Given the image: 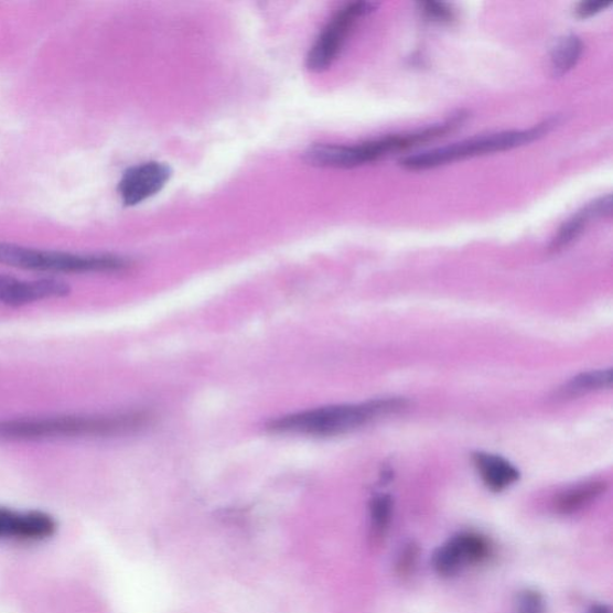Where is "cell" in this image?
I'll return each mask as SVG.
<instances>
[{
  "label": "cell",
  "instance_id": "3",
  "mask_svg": "<svg viewBox=\"0 0 613 613\" xmlns=\"http://www.w3.org/2000/svg\"><path fill=\"white\" fill-rule=\"evenodd\" d=\"M557 119H549L538 127L528 130L504 131L476 136L465 141L415 153L400 160L401 166L408 171H428L456 161L487 155V153L517 149L538 141L549 133Z\"/></svg>",
  "mask_w": 613,
  "mask_h": 613
},
{
  "label": "cell",
  "instance_id": "6",
  "mask_svg": "<svg viewBox=\"0 0 613 613\" xmlns=\"http://www.w3.org/2000/svg\"><path fill=\"white\" fill-rule=\"evenodd\" d=\"M378 7V3L373 2H355L340 10L318 36L306 57V66L314 73L325 72L340 57L359 19L368 17Z\"/></svg>",
  "mask_w": 613,
  "mask_h": 613
},
{
  "label": "cell",
  "instance_id": "1",
  "mask_svg": "<svg viewBox=\"0 0 613 613\" xmlns=\"http://www.w3.org/2000/svg\"><path fill=\"white\" fill-rule=\"evenodd\" d=\"M143 411L115 415H66L0 420V441L115 438L135 433L150 422Z\"/></svg>",
  "mask_w": 613,
  "mask_h": 613
},
{
  "label": "cell",
  "instance_id": "2",
  "mask_svg": "<svg viewBox=\"0 0 613 613\" xmlns=\"http://www.w3.org/2000/svg\"><path fill=\"white\" fill-rule=\"evenodd\" d=\"M407 406V400L399 398L346 404L282 416L272 420L267 428L276 434L333 437L349 433L378 418L397 413Z\"/></svg>",
  "mask_w": 613,
  "mask_h": 613
},
{
  "label": "cell",
  "instance_id": "4",
  "mask_svg": "<svg viewBox=\"0 0 613 613\" xmlns=\"http://www.w3.org/2000/svg\"><path fill=\"white\" fill-rule=\"evenodd\" d=\"M444 133V128L438 123L423 130L387 136L357 146L318 144L304 152V161L314 166H323V169H356V166L378 161L389 153L434 141Z\"/></svg>",
  "mask_w": 613,
  "mask_h": 613
},
{
  "label": "cell",
  "instance_id": "9",
  "mask_svg": "<svg viewBox=\"0 0 613 613\" xmlns=\"http://www.w3.org/2000/svg\"><path fill=\"white\" fill-rule=\"evenodd\" d=\"M55 529L57 524L46 513L0 508V539L44 540L53 536Z\"/></svg>",
  "mask_w": 613,
  "mask_h": 613
},
{
  "label": "cell",
  "instance_id": "15",
  "mask_svg": "<svg viewBox=\"0 0 613 613\" xmlns=\"http://www.w3.org/2000/svg\"><path fill=\"white\" fill-rule=\"evenodd\" d=\"M604 491L605 483L603 482L583 483L566 492L559 498L557 506H559V509L563 513L574 512L591 503V501L604 493Z\"/></svg>",
  "mask_w": 613,
  "mask_h": 613
},
{
  "label": "cell",
  "instance_id": "8",
  "mask_svg": "<svg viewBox=\"0 0 613 613\" xmlns=\"http://www.w3.org/2000/svg\"><path fill=\"white\" fill-rule=\"evenodd\" d=\"M490 546L484 538L472 534L455 536L434 556V567L442 576H453L460 569L485 559Z\"/></svg>",
  "mask_w": 613,
  "mask_h": 613
},
{
  "label": "cell",
  "instance_id": "21",
  "mask_svg": "<svg viewBox=\"0 0 613 613\" xmlns=\"http://www.w3.org/2000/svg\"><path fill=\"white\" fill-rule=\"evenodd\" d=\"M589 613H611L606 606L596 605L591 609Z\"/></svg>",
  "mask_w": 613,
  "mask_h": 613
},
{
  "label": "cell",
  "instance_id": "14",
  "mask_svg": "<svg viewBox=\"0 0 613 613\" xmlns=\"http://www.w3.org/2000/svg\"><path fill=\"white\" fill-rule=\"evenodd\" d=\"M612 385V370H595L582 373L564 385L559 396L561 398H574L584 394L599 391Z\"/></svg>",
  "mask_w": 613,
  "mask_h": 613
},
{
  "label": "cell",
  "instance_id": "11",
  "mask_svg": "<svg viewBox=\"0 0 613 613\" xmlns=\"http://www.w3.org/2000/svg\"><path fill=\"white\" fill-rule=\"evenodd\" d=\"M72 292V287L55 278H43L36 281L18 280L9 289L3 304L21 306L49 299L65 298Z\"/></svg>",
  "mask_w": 613,
  "mask_h": 613
},
{
  "label": "cell",
  "instance_id": "5",
  "mask_svg": "<svg viewBox=\"0 0 613 613\" xmlns=\"http://www.w3.org/2000/svg\"><path fill=\"white\" fill-rule=\"evenodd\" d=\"M0 264L7 267L57 273L119 272L129 269L128 259L114 255H79L0 244Z\"/></svg>",
  "mask_w": 613,
  "mask_h": 613
},
{
  "label": "cell",
  "instance_id": "13",
  "mask_svg": "<svg viewBox=\"0 0 613 613\" xmlns=\"http://www.w3.org/2000/svg\"><path fill=\"white\" fill-rule=\"evenodd\" d=\"M583 49L581 37L576 34H568L557 41L550 53L552 76L560 78L569 74L580 62Z\"/></svg>",
  "mask_w": 613,
  "mask_h": 613
},
{
  "label": "cell",
  "instance_id": "19",
  "mask_svg": "<svg viewBox=\"0 0 613 613\" xmlns=\"http://www.w3.org/2000/svg\"><path fill=\"white\" fill-rule=\"evenodd\" d=\"M519 613H542L540 596L534 592H526L520 598Z\"/></svg>",
  "mask_w": 613,
  "mask_h": 613
},
{
  "label": "cell",
  "instance_id": "12",
  "mask_svg": "<svg viewBox=\"0 0 613 613\" xmlns=\"http://www.w3.org/2000/svg\"><path fill=\"white\" fill-rule=\"evenodd\" d=\"M473 462L487 487L494 492L505 491L519 480V471L504 458L487 453H476Z\"/></svg>",
  "mask_w": 613,
  "mask_h": 613
},
{
  "label": "cell",
  "instance_id": "17",
  "mask_svg": "<svg viewBox=\"0 0 613 613\" xmlns=\"http://www.w3.org/2000/svg\"><path fill=\"white\" fill-rule=\"evenodd\" d=\"M423 15L431 22L440 24L452 23L455 19L454 11L444 3L426 2L420 3Z\"/></svg>",
  "mask_w": 613,
  "mask_h": 613
},
{
  "label": "cell",
  "instance_id": "20",
  "mask_svg": "<svg viewBox=\"0 0 613 613\" xmlns=\"http://www.w3.org/2000/svg\"><path fill=\"white\" fill-rule=\"evenodd\" d=\"M17 280V277L10 275H0V303L3 302L9 289L13 283H15Z\"/></svg>",
  "mask_w": 613,
  "mask_h": 613
},
{
  "label": "cell",
  "instance_id": "7",
  "mask_svg": "<svg viewBox=\"0 0 613 613\" xmlns=\"http://www.w3.org/2000/svg\"><path fill=\"white\" fill-rule=\"evenodd\" d=\"M172 176L170 165L160 162H146L131 166L123 173L119 183L121 201L127 206H135L155 196Z\"/></svg>",
  "mask_w": 613,
  "mask_h": 613
},
{
  "label": "cell",
  "instance_id": "18",
  "mask_svg": "<svg viewBox=\"0 0 613 613\" xmlns=\"http://www.w3.org/2000/svg\"><path fill=\"white\" fill-rule=\"evenodd\" d=\"M611 6L612 2H604V0H590V2H582L578 6L576 15L581 20H587L595 17L596 13L602 12Z\"/></svg>",
  "mask_w": 613,
  "mask_h": 613
},
{
  "label": "cell",
  "instance_id": "16",
  "mask_svg": "<svg viewBox=\"0 0 613 613\" xmlns=\"http://www.w3.org/2000/svg\"><path fill=\"white\" fill-rule=\"evenodd\" d=\"M392 499L387 495L375 497L372 504V521L376 534H383L391 520Z\"/></svg>",
  "mask_w": 613,
  "mask_h": 613
},
{
  "label": "cell",
  "instance_id": "10",
  "mask_svg": "<svg viewBox=\"0 0 613 613\" xmlns=\"http://www.w3.org/2000/svg\"><path fill=\"white\" fill-rule=\"evenodd\" d=\"M612 215V197L611 194L602 198L591 202L589 205L581 208L579 213L567 219L559 233L556 234L550 244L549 250L551 254L561 252L562 249L573 244L580 238L584 228L592 219L606 218Z\"/></svg>",
  "mask_w": 613,
  "mask_h": 613
}]
</instances>
